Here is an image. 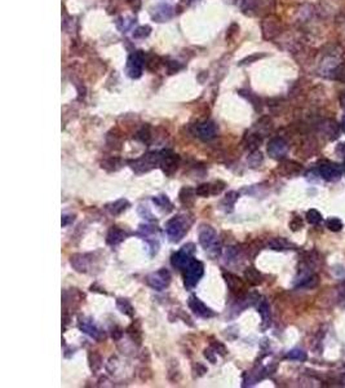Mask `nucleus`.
<instances>
[{
  "label": "nucleus",
  "mask_w": 345,
  "mask_h": 388,
  "mask_svg": "<svg viewBox=\"0 0 345 388\" xmlns=\"http://www.w3.org/2000/svg\"><path fill=\"white\" fill-rule=\"evenodd\" d=\"M190 223L185 215H177L166 223V233L171 242H179L186 234Z\"/></svg>",
  "instance_id": "nucleus-1"
},
{
  "label": "nucleus",
  "mask_w": 345,
  "mask_h": 388,
  "mask_svg": "<svg viewBox=\"0 0 345 388\" xmlns=\"http://www.w3.org/2000/svg\"><path fill=\"white\" fill-rule=\"evenodd\" d=\"M199 243L202 245V247L206 250L207 252L212 255V256H216V255L220 254V242H218L217 234L216 231L209 225H202L199 228Z\"/></svg>",
  "instance_id": "nucleus-2"
},
{
  "label": "nucleus",
  "mask_w": 345,
  "mask_h": 388,
  "mask_svg": "<svg viewBox=\"0 0 345 388\" xmlns=\"http://www.w3.org/2000/svg\"><path fill=\"white\" fill-rule=\"evenodd\" d=\"M203 273H204V267L199 260L194 259L188 267L184 269V285L185 288L191 290L195 286L198 285V282L200 281V278L203 277Z\"/></svg>",
  "instance_id": "nucleus-3"
},
{
  "label": "nucleus",
  "mask_w": 345,
  "mask_h": 388,
  "mask_svg": "<svg viewBox=\"0 0 345 388\" xmlns=\"http://www.w3.org/2000/svg\"><path fill=\"white\" fill-rule=\"evenodd\" d=\"M161 159H162V153H148L144 157H141L140 159L131 162V167L132 170L136 171V172H148V171L153 170L157 166H161Z\"/></svg>",
  "instance_id": "nucleus-4"
},
{
  "label": "nucleus",
  "mask_w": 345,
  "mask_h": 388,
  "mask_svg": "<svg viewBox=\"0 0 345 388\" xmlns=\"http://www.w3.org/2000/svg\"><path fill=\"white\" fill-rule=\"evenodd\" d=\"M194 245L193 243H188L185 245L180 251H177L176 254L172 255V259H171V263L175 268L180 270H184L185 268L188 267L189 264L194 260Z\"/></svg>",
  "instance_id": "nucleus-5"
},
{
  "label": "nucleus",
  "mask_w": 345,
  "mask_h": 388,
  "mask_svg": "<svg viewBox=\"0 0 345 388\" xmlns=\"http://www.w3.org/2000/svg\"><path fill=\"white\" fill-rule=\"evenodd\" d=\"M144 65H145V57H144L143 52H135L128 57L127 65H126V70H127V75L132 79H139L143 75Z\"/></svg>",
  "instance_id": "nucleus-6"
},
{
  "label": "nucleus",
  "mask_w": 345,
  "mask_h": 388,
  "mask_svg": "<svg viewBox=\"0 0 345 388\" xmlns=\"http://www.w3.org/2000/svg\"><path fill=\"white\" fill-rule=\"evenodd\" d=\"M148 283L150 287L154 290L162 291L171 283V273L167 269L162 268V269L157 270V272L152 273L148 276Z\"/></svg>",
  "instance_id": "nucleus-7"
},
{
  "label": "nucleus",
  "mask_w": 345,
  "mask_h": 388,
  "mask_svg": "<svg viewBox=\"0 0 345 388\" xmlns=\"http://www.w3.org/2000/svg\"><path fill=\"white\" fill-rule=\"evenodd\" d=\"M189 308L193 311V313H195L199 317H203V319H209L212 316L215 315V313L212 312L211 308L206 306V304L203 303L200 299H198L197 297H190L189 298Z\"/></svg>",
  "instance_id": "nucleus-8"
},
{
  "label": "nucleus",
  "mask_w": 345,
  "mask_h": 388,
  "mask_svg": "<svg viewBox=\"0 0 345 388\" xmlns=\"http://www.w3.org/2000/svg\"><path fill=\"white\" fill-rule=\"evenodd\" d=\"M195 134H197V136L199 137V139H202L203 141H208V140H212L216 136V134H217V127H216L215 123L211 121L203 122V123L197 126Z\"/></svg>",
  "instance_id": "nucleus-9"
},
{
  "label": "nucleus",
  "mask_w": 345,
  "mask_h": 388,
  "mask_svg": "<svg viewBox=\"0 0 345 388\" xmlns=\"http://www.w3.org/2000/svg\"><path fill=\"white\" fill-rule=\"evenodd\" d=\"M179 157L171 152H162L161 166L166 175H172L179 166Z\"/></svg>",
  "instance_id": "nucleus-10"
},
{
  "label": "nucleus",
  "mask_w": 345,
  "mask_h": 388,
  "mask_svg": "<svg viewBox=\"0 0 345 388\" xmlns=\"http://www.w3.org/2000/svg\"><path fill=\"white\" fill-rule=\"evenodd\" d=\"M268 153H269L270 157L277 158V159L285 157L286 153H287V144H286L285 140L279 139V137L270 140L269 145H268Z\"/></svg>",
  "instance_id": "nucleus-11"
},
{
  "label": "nucleus",
  "mask_w": 345,
  "mask_h": 388,
  "mask_svg": "<svg viewBox=\"0 0 345 388\" xmlns=\"http://www.w3.org/2000/svg\"><path fill=\"white\" fill-rule=\"evenodd\" d=\"M152 17L157 22L170 21L173 17V8L170 4H158L152 11Z\"/></svg>",
  "instance_id": "nucleus-12"
},
{
  "label": "nucleus",
  "mask_w": 345,
  "mask_h": 388,
  "mask_svg": "<svg viewBox=\"0 0 345 388\" xmlns=\"http://www.w3.org/2000/svg\"><path fill=\"white\" fill-rule=\"evenodd\" d=\"M319 175L327 181H336L341 177V170L336 164H322L319 167Z\"/></svg>",
  "instance_id": "nucleus-13"
},
{
  "label": "nucleus",
  "mask_w": 345,
  "mask_h": 388,
  "mask_svg": "<svg viewBox=\"0 0 345 388\" xmlns=\"http://www.w3.org/2000/svg\"><path fill=\"white\" fill-rule=\"evenodd\" d=\"M79 329H80L84 334H87V335H89L91 338H93L94 340H97V342H100L102 338H105V334H103L100 329L97 328L93 322L88 321V320L80 321V324H79Z\"/></svg>",
  "instance_id": "nucleus-14"
},
{
  "label": "nucleus",
  "mask_w": 345,
  "mask_h": 388,
  "mask_svg": "<svg viewBox=\"0 0 345 388\" xmlns=\"http://www.w3.org/2000/svg\"><path fill=\"white\" fill-rule=\"evenodd\" d=\"M125 238H126V233L122 231L121 228L112 227L109 231V233H107V237H106V242L111 246H115V245H118V243H121Z\"/></svg>",
  "instance_id": "nucleus-15"
},
{
  "label": "nucleus",
  "mask_w": 345,
  "mask_h": 388,
  "mask_svg": "<svg viewBox=\"0 0 345 388\" xmlns=\"http://www.w3.org/2000/svg\"><path fill=\"white\" fill-rule=\"evenodd\" d=\"M70 263L74 267V269L78 272H87L88 269V259L87 255L75 254L70 258Z\"/></svg>",
  "instance_id": "nucleus-16"
},
{
  "label": "nucleus",
  "mask_w": 345,
  "mask_h": 388,
  "mask_svg": "<svg viewBox=\"0 0 345 388\" xmlns=\"http://www.w3.org/2000/svg\"><path fill=\"white\" fill-rule=\"evenodd\" d=\"M130 207V202H128L127 200H118V201H115L114 204L109 205L107 206V210H109V213L111 214V215L117 216V215H121L122 213H125L126 210Z\"/></svg>",
  "instance_id": "nucleus-17"
},
{
  "label": "nucleus",
  "mask_w": 345,
  "mask_h": 388,
  "mask_svg": "<svg viewBox=\"0 0 345 388\" xmlns=\"http://www.w3.org/2000/svg\"><path fill=\"white\" fill-rule=\"evenodd\" d=\"M225 279H226V283H227V287L230 288V291H233V293H240L241 290H243V283L242 281H241L238 277L233 276V274H230V273H227V274H224Z\"/></svg>",
  "instance_id": "nucleus-18"
},
{
  "label": "nucleus",
  "mask_w": 345,
  "mask_h": 388,
  "mask_svg": "<svg viewBox=\"0 0 345 388\" xmlns=\"http://www.w3.org/2000/svg\"><path fill=\"white\" fill-rule=\"evenodd\" d=\"M245 277L251 285H260L261 282H263V276H261L260 272H259L258 269H255V268H249V269L246 270Z\"/></svg>",
  "instance_id": "nucleus-19"
},
{
  "label": "nucleus",
  "mask_w": 345,
  "mask_h": 388,
  "mask_svg": "<svg viewBox=\"0 0 345 388\" xmlns=\"http://www.w3.org/2000/svg\"><path fill=\"white\" fill-rule=\"evenodd\" d=\"M195 191L190 188H184L180 191V201L182 202V205L185 206H191L194 204V196H195Z\"/></svg>",
  "instance_id": "nucleus-20"
},
{
  "label": "nucleus",
  "mask_w": 345,
  "mask_h": 388,
  "mask_svg": "<svg viewBox=\"0 0 345 388\" xmlns=\"http://www.w3.org/2000/svg\"><path fill=\"white\" fill-rule=\"evenodd\" d=\"M153 202H154L159 209L166 211V213H168V211L172 210V204H171L170 200L167 198V196H158V197H154L153 198Z\"/></svg>",
  "instance_id": "nucleus-21"
},
{
  "label": "nucleus",
  "mask_w": 345,
  "mask_h": 388,
  "mask_svg": "<svg viewBox=\"0 0 345 388\" xmlns=\"http://www.w3.org/2000/svg\"><path fill=\"white\" fill-rule=\"evenodd\" d=\"M259 312H260L261 319H263L264 326H268L270 321V310H269V304H268L265 301L261 302L260 307H259Z\"/></svg>",
  "instance_id": "nucleus-22"
},
{
  "label": "nucleus",
  "mask_w": 345,
  "mask_h": 388,
  "mask_svg": "<svg viewBox=\"0 0 345 388\" xmlns=\"http://www.w3.org/2000/svg\"><path fill=\"white\" fill-rule=\"evenodd\" d=\"M135 22L136 21H135L134 17H126V19H119L118 21H117V26H118V29L122 33H126V31H128L130 29H132Z\"/></svg>",
  "instance_id": "nucleus-23"
},
{
  "label": "nucleus",
  "mask_w": 345,
  "mask_h": 388,
  "mask_svg": "<svg viewBox=\"0 0 345 388\" xmlns=\"http://www.w3.org/2000/svg\"><path fill=\"white\" fill-rule=\"evenodd\" d=\"M117 306H118V308L121 310L122 313H125V315L127 316H134V308H132V306H131V303L128 301H126V299H118V302H117Z\"/></svg>",
  "instance_id": "nucleus-24"
},
{
  "label": "nucleus",
  "mask_w": 345,
  "mask_h": 388,
  "mask_svg": "<svg viewBox=\"0 0 345 388\" xmlns=\"http://www.w3.org/2000/svg\"><path fill=\"white\" fill-rule=\"evenodd\" d=\"M88 358H89V366H91L92 371H97V370L100 369L101 365H102L101 364L102 361H101V357L98 353H96V352H91V353H89V357Z\"/></svg>",
  "instance_id": "nucleus-25"
},
{
  "label": "nucleus",
  "mask_w": 345,
  "mask_h": 388,
  "mask_svg": "<svg viewBox=\"0 0 345 388\" xmlns=\"http://www.w3.org/2000/svg\"><path fill=\"white\" fill-rule=\"evenodd\" d=\"M286 357L290 358V360L305 361L306 358H308V356H306V352H304L303 349H292V351L288 352Z\"/></svg>",
  "instance_id": "nucleus-26"
},
{
  "label": "nucleus",
  "mask_w": 345,
  "mask_h": 388,
  "mask_svg": "<svg viewBox=\"0 0 345 388\" xmlns=\"http://www.w3.org/2000/svg\"><path fill=\"white\" fill-rule=\"evenodd\" d=\"M306 220L312 225H317L322 222V215L317 210H309L306 213Z\"/></svg>",
  "instance_id": "nucleus-27"
},
{
  "label": "nucleus",
  "mask_w": 345,
  "mask_h": 388,
  "mask_svg": "<svg viewBox=\"0 0 345 388\" xmlns=\"http://www.w3.org/2000/svg\"><path fill=\"white\" fill-rule=\"evenodd\" d=\"M326 227L332 232H339L341 231L342 228V223L340 219L337 218H330L326 220Z\"/></svg>",
  "instance_id": "nucleus-28"
},
{
  "label": "nucleus",
  "mask_w": 345,
  "mask_h": 388,
  "mask_svg": "<svg viewBox=\"0 0 345 388\" xmlns=\"http://www.w3.org/2000/svg\"><path fill=\"white\" fill-rule=\"evenodd\" d=\"M152 33V28H149V26H140L137 28L136 30L134 31V38L135 39H145L150 35Z\"/></svg>",
  "instance_id": "nucleus-29"
},
{
  "label": "nucleus",
  "mask_w": 345,
  "mask_h": 388,
  "mask_svg": "<svg viewBox=\"0 0 345 388\" xmlns=\"http://www.w3.org/2000/svg\"><path fill=\"white\" fill-rule=\"evenodd\" d=\"M270 247L274 250H287L291 247V243H288L283 238H276L270 242Z\"/></svg>",
  "instance_id": "nucleus-30"
},
{
  "label": "nucleus",
  "mask_w": 345,
  "mask_h": 388,
  "mask_svg": "<svg viewBox=\"0 0 345 388\" xmlns=\"http://www.w3.org/2000/svg\"><path fill=\"white\" fill-rule=\"evenodd\" d=\"M237 198H238V193H237V191H229V193L226 194V197H225L224 202H222V205H224V207L226 209V211H227V207H230V211H232Z\"/></svg>",
  "instance_id": "nucleus-31"
},
{
  "label": "nucleus",
  "mask_w": 345,
  "mask_h": 388,
  "mask_svg": "<svg viewBox=\"0 0 345 388\" xmlns=\"http://www.w3.org/2000/svg\"><path fill=\"white\" fill-rule=\"evenodd\" d=\"M195 193H197V196H199V197H208L209 194H213L212 193V185L209 184L199 185V186L195 189Z\"/></svg>",
  "instance_id": "nucleus-32"
},
{
  "label": "nucleus",
  "mask_w": 345,
  "mask_h": 388,
  "mask_svg": "<svg viewBox=\"0 0 345 388\" xmlns=\"http://www.w3.org/2000/svg\"><path fill=\"white\" fill-rule=\"evenodd\" d=\"M333 78L337 79V80H341V82H345V64L340 65V66H337L333 70Z\"/></svg>",
  "instance_id": "nucleus-33"
},
{
  "label": "nucleus",
  "mask_w": 345,
  "mask_h": 388,
  "mask_svg": "<svg viewBox=\"0 0 345 388\" xmlns=\"http://www.w3.org/2000/svg\"><path fill=\"white\" fill-rule=\"evenodd\" d=\"M303 227V222H301V219L295 218L292 222H291V229H294V231H297L300 228Z\"/></svg>",
  "instance_id": "nucleus-34"
},
{
  "label": "nucleus",
  "mask_w": 345,
  "mask_h": 388,
  "mask_svg": "<svg viewBox=\"0 0 345 388\" xmlns=\"http://www.w3.org/2000/svg\"><path fill=\"white\" fill-rule=\"evenodd\" d=\"M336 154L345 159V143H340L339 145H337V148H336Z\"/></svg>",
  "instance_id": "nucleus-35"
},
{
  "label": "nucleus",
  "mask_w": 345,
  "mask_h": 388,
  "mask_svg": "<svg viewBox=\"0 0 345 388\" xmlns=\"http://www.w3.org/2000/svg\"><path fill=\"white\" fill-rule=\"evenodd\" d=\"M215 353L216 352H213L212 349H206V351H204V356H206L211 362H215V356H213Z\"/></svg>",
  "instance_id": "nucleus-36"
},
{
  "label": "nucleus",
  "mask_w": 345,
  "mask_h": 388,
  "mask_svg": "<svg viewBox=\"0 0 345 388\" xmlns=\"http://www.w3.org/2000/svg\"><path fill=\"white\" fill-rule=\"evenodd\" d=\"M69 218L70 216H67V215L62 216V227H65V225H67V223L71 222V220H74V218L73 219H69Z\"/></svg>",
  "instance_id": "nucleus-37"
},
{
  "label": "nucleus",
  "mask_w": 345,
  "mask_h": 388,
  "mask_svg": "<svg viewBox=\"0 0 345 388\" xmlns=\"http://www.w3.org/2000/svg\"><path fill=\"white\" fill-rule=\"evenodd\" d=\"M189 2H190V3L191 2H194V3H195V2H199V0H189Z\"/></svg>",
  "instance_id": "nucleus-38"
},
{
  "label": "nucleus",
  "mask_w": 345,
  "mask_h": 388,
  "mask_svg": "<svg viewBox=\"0 0 345 388\" xmlns=\"http://www.w3.org/2000/svg\"><path fill=\"white\" fill-rule=\"evenodd\" d=\"M344 170H345V164H344Z\"/></svg>",
  "instance_id": "nucleus-39"
}]
</instances>
